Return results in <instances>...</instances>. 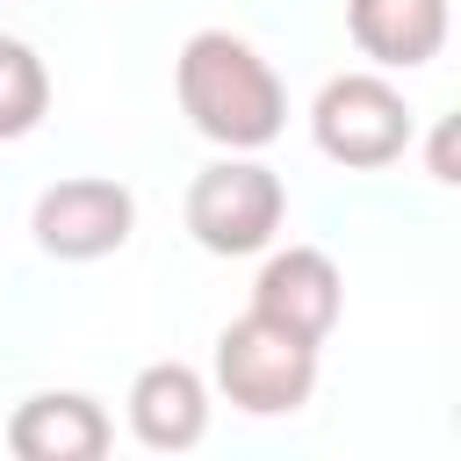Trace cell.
Returning <instances> with one entry per match:
<instances>
[{
  "instance_id": "cell-11",
  "label": "cell",
  "mask_w": 461,
  "mask_h": 461,
  "mask_svg": "<svg viewBox=\"0 0 461 461\" xmlns=\"http://www.w3.org/2000/svg\"><path fill=\"white\" fill-rule=\"evenodd\" d=\"M432 180H439V187L461 180V173H454V122H439V137H432Z\"/></svg>"
},
{
  "instance_id": "cell-2",
  "label": "cell",
  "mask_w": 461,
  "mask_h": 461,
  "mask_svg": "<svg viewBox=\"0 0 461 461\" xmlns=\"http://www.w3.org/2000/svg\"><path fill=\"white\" fill-rule=\"evenodd\" d=\"M216 389L245 418H288L317 396V339H295L245 310L216 331Z\"/></svg>"
},
{
  "instance_id": "cell-10",
  "label": "cell",
  "mask_w": 461,
  "mask_h": 461,
  "mask_svg": "<svg viewBox=\"0 0 461 461\" xmlns=\"http://www.w3.org/2000/svg\"><path fill=\"white\" fill-rule=\"evenodd\" d=\"M50 115V72L22 36H0V144L29 137Z\"/></svg>"
},
{
  "instance_id": "cell-5",
  "label": "cell",
  "mask_w": 461,
  "mask_h": 461,
  "mask_svg": "<svg viewBox=\"0 0 461 461\" xmlns=\"http://www.w3.org/2000/svg\"><path fill=\"white\" fill-rule=\"evenodd\" d=\"M29 230H36V245H43L50 259L86 267V259H108V252L130 245V230H137V194H130L122 180H108V173H65V180H50V187L36 194Z\"/></svg>"
},
{
  "instance_id": "cell-1",
  "label": "cell",
  "mask_w": 461,
  "mask_h": 461,
  "mask_svg": "<svg viewBox=\"0 0 461 461\" xmlns=\"http://www.w3.org/2000/svg\"><path fill=\"white\" fill-rule=\"evenodd\" d=\"M173 94L180 115L223 144V151H267L288 130V86L281 72L230 29H194L173 58Z\"/></svg>"
},
{
  "instance_id": "cell-7",
  "label": "cell",
  "mask_w": 461,
  "mask_h": 461,
  "mask_svg": "<svg viewBox=\"0 0 461 461\" xmlns=\"http://www.w3.org/2000/svg\"><path fill=\"white\" fill-rule=\"evenodd\" d=\"M108 439H115V425L86 389H36L7 418V454L14 461H101Z\"/></svg>"
},
{
  "instance_id": "cell-8",
  "label": "cell",
  "mask_w": 461,
  "mask_h": 461,
  "mask_svg": "<svg viewBox=\"0 0 461 461\" xmlns=\"http://www.w3.org/2000/svg\"><path fill=\"white\" fill-rule=\"evenodd\" d=\"M130 432H137V447H151V454H187L202 432H209V382L187 367V360H151V367H137V382H130Z\"/></svg>"
},
{
  "instance_id": "cell-3",
  "label": "cell",
  "mask_w": 461,
  "mask_h": 461,
  "mask_svg": "<svg viewBox=\"0 0 461 461\" xmlns=\"http://www.w3.org/2000/svg\"><path fill=\"white\" fill-rule=\"evenodd\" d=\"M288 216V187L274 166H259L252 151H223L216 166H202L187 180V230L202 252L216 259H245V252H267L274 230Z\"/></svg>"
},
{
  "instance_id": "cell-6",
  "label": "cell",
  "mask_w": 461,
  "mask_h": 461,
  "mask_svg": "<svg viewBox=\"0 0 461 461\" xmlns=\"http://www.w3.org/2000/svg\"><path fill=\"white\" fill-rule=\"evenodd\" d=\"M252 310H259L267 324L324 346L331 324H339V310H346V281H339L331 252H317V245H281V252H267V267H259V281H252Z\"/></svg>"
},
{
  "instance_id": "cell-9",
  "label": "cell",
  "mask_w": 461,
  "mask_h": 461,
  "mask_svg": "<svg viewBox=\"0 0 461 461\" xmlns=\"http://www.w3.org/2000/svg\"><path fill=\"white\" fill-rule=\"evenodd\" d=\"M346 36L382 72H418L447 50V0H346Z\"/></svg>"
},
{
  "instance_id": "cell-4",
  "label": "cell",
  "mask_w": 461,
  "mask_h": 461,
  "mask_svg": "<svg viewBox=\"0 0 461 461\" xmlns=\"http://www.w3.org/2000/svg\"><path fill=\"white\" fill-rule=\"evenodd\" d=\"M411 101L382 72H339L310 101V144L346 173H382L411 151Z\"/></svg>"
}]
</instances>
